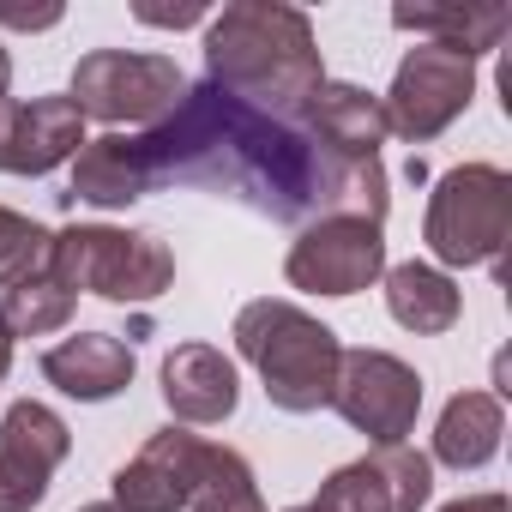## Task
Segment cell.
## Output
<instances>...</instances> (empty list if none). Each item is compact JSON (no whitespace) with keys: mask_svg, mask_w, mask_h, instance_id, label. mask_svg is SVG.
<instances>
[{"mask_svg":"<svg viewBox=\"0 0 512 512\" xmlns=\"http://www.w3.org/2000/svg\"><path fill=\"white\" fill-rule=\"evenodd\" d=\"M133 193L151 187H205L217 199H235L272 223H314L332 211H356L386 223V169L380 163H344L320 151L296 121L266 115L217 85H187L181 103L145 127L121 133Z\"/></svg>","mask_w":512,"mask_h":512,"instance_id":"cell-1","label":"cell"},{"mask_svg":"<svg viewBox=\"0 0 512 512\" xmlns=\"http://www.w3.org/2000/svg\"><path fill=\"white\" fill-rule=\"evenodd\" d=\"M205 85L296 121V109L326 85L314 19L284 0H235L205 25Z\"/></svg>","mask_w":512,"mask_h":512,"instance_id":"cell-2","label":"cell"},{"mask_svg":"<svg viewBox=\"0 0 512 512\" xmlns=\"http://www.w3.org/2000/svg\"><path fill=\"white\" fill-rule=\"evenodd\" d=\"M235 350L241 362H253L260 374L272 410L284 416H314L332 404V380H338V332L326 320H314L308 308L296 302H278V296H260L235 314Z\"/></svg>","mask_w":512,"mask_h":512,"instance_id":"cell-3","label":"cell"},{"mask_svg":"<svg viewBox=\"0 0 512 512\" xmlns=\"http://www.w3.org/2000/svg\"><path fill=\"white\" fill-rule=\"evenodd\" d=\"M49 272L79 296H103L115 308H145L175 284V253L145 235V229H115V223H73L49 247Z\"/></svg>","mask_w":512,"mask_h":512,"instance_id":"cell-4","label":"cell"},{"mask_svg":"<svg viewBox=\"0 0 512 512\" xmlns=\"http://www.w3.org/2000/svg\"><path fill=\"white\" fill-rule=\"evenodd\" d=\"M512 235V175L500 163H458L434 181L422 241L440 266H494Z\"/></svg>","mask_w":512,"mask_h":512,"instance_id":"cell-5","label":"cell"},{"mask_svg":"<svg viewBox=\"0 0 512 512\" xmlns=\"http://www.w3.org/2000/svg\"><path fill=\"white\" fill-rule=\"evenodd\" d=\"M187 91V73L169 55L91 49L73 67V109L103 127H157Z\"/></svg>","mask_w":512,"mask_h":512,"instance_id":"cell-6","label":"cell"},{"mask_svg":"<svg viewBox=\"0 0 512 512\" xmlns=\"http://www.w3.org/2000/svg\"><path fill=\"white\" fill-rule=\"evenodd\" d=\"M284 278H290V290H308V296L374 290L386 278V223L356 217V211H332V217L302 223V235L290 241Z\"/></svg>","mask_w":512,"mask_h":512,"instance_id":"cell-7","label":"cell"},{"mask_svg":"<svg viewBox=\"0 0 512 512\" xmlns=\"http://www.w3.org/2000/svg\"><path fill=\"white\" fill-rule=\"evenodd\" d=\"M470 97H476V61L458 55V49H440V43H416L398 61L392 91L380 97L386 133H398L410 145H428L470 109Z\"/></svg>","mask_w":512,"mask_h":512,"instance_id":"cell-8","label":"cell"},{"mask_svg":"<svg viewBox=\"0 0 512 512\" xmlns=\"http://www.w3.org/2000/svg\"><path fill=\"white\" fill-rule=\"evenodd\" d=\"M332 410L374 446H398L422 416V374L392 350H344L332 380Z\"/></svg>","mask_w":512,"mask_h":512,"instance_id":"cell-9","label":"cell"},{"mask_svg":"<svg viewBox=\"0 0 512 512\" xmlns=\"http://www.w3.org/2000/svg\"><path fill=\"white\" fill-rule=\"evenodd\" d=\"M428 494H434L428 452H416L410 440H398V446L362 452L356 464H338L308 506L314 512H422Z\"/></svg>","mask_w":512,"mask_h":512,"instance_id":"cell-10","label":"cell"},{"mask_svg":"<svg viewBox=\"0 0 512 512\" xmlns=\"http://www.w3.org/2000/svg\"><path fill=\"white\" fill-rule=\"evenodd\" d=\"M67 452H73V428L49 404L19 398L0 422V512H37Z\"/></svg>","mask_w":512,"mask_h":512,"instance_id":"cell-11","label":"cell"},{"mask_svg":"<svg viewBox=\"0 0 512 512\" xmlns=\"http://www.w3.org/2000/svg\"><path fill=\"white\" fill-rule=\"evenodd\" d=\"M85 145V115L73 97H31L0 103V169L7 175H49Z\"/></svg>","mask_w":512,"mask_h":512,"instance_id":"cell-12","label":"cell"},{"mask_svg":"<svg viewBox=\"0 0 512 512\" xmlns=\"http://www.w3.org/2000/svg\"><path fill=\"white\" fill-rule=\"evenodd\" d=\"M199 452L205 440L187 434V428H157L109 482V500L121 512H181L187 506V488H193V470H199Z\"/></svg>","mask_w":512,"mask_h":512,"instance_id":"cell-13","label":"cell"},{"mask_svg":"<svg viewBox=\"0 0 512 512\" xmlns=\"http://www.w3.org/2000/svg\"><path fill=\"white\" fill-rule=\"evenodd\" d=\"M296 127L320 151H332L344 163H380V145H386V109H380V97L362 91V85H344V79H326L296 109Z\"/></svg>","mask_w":512,"mask_h":512,"instance_id":"cell-14","label":"cell"},{"mask_svg":"<svg viewBox=\"0 0 512 512\" xmlns=\"http://www.w3.org/2000/svg\"><path fill=\"white\" fill-rule=\"evenodd\" d=\"M163 404H169L175 422H193V428L229 422L235 404H241L235 362L217 344H175L163 356Z\"/></svg>","mask_w":512,"mask_h":512,"instance_id":"cell-15","label":"cell"},{"mask_svg":"<svg viewBox=\"0 0 512 512\" xmlns=\"http://www.w3.org/2000/svg\"><path fill=\"white\" fill-rule=\"evenodd\" d=\"M133 374H139L133 344H121L115 332H79V338H61L55 350H43V380L79 404L121 398L133 386Z\"/></svg>","mask_w":512,"mask_h":512,"instance_id":"cell-16","label":"cell"},{"mask_svg":"<svg viewBox=\"0 0 512 512\" xmlns=\"http://www.w3.org/2000/svg\"><path fill=\"white\" fill-rule=\"evenodd\" d=\"M500 434H506L500 392H458V398H446V410L434 422V458L428 464H446L458 476L482 470L500 452Z\"/></svg>","mask_w":512,"mask_h":512,"instance_id":"cell-17","label":"cell"},{"mask_svg":"<svg viewBox=\"0 0 512 512\" xmlns=\"http://www.w3.org/2000/svg\"><path fill=\"white\" fill-rule=\"evenodd\" d=\"M386 314L416 332V338H440L458 326L464 314V296L458 284L440 272V266H422V260H404V266H386Z\"/></svg>","mask_w":512,"mask_h":512,"instance_id":"cell-18","label":"cell"},{"mask_svg":"<svg viewBox=\"0 0 512 512\" xmlns=\"http://www.w3.org/2000/svg\"><path fill=\"white\" fill-rule=\"evenodd\" d=\"M398 31H416L422 43H440V49H458V55H488L500 49V37L512 31V13L506 7H398L392 13Z\"/></svg>","mask_w":512,"mask_h":512,"instance_id":"cell-19","label":"cell"},{"mask_svg":"<svg viewBox=\"0 0 512 512\" xmlns=\"http://www.w3.org/2000/svg\"><path fill=\"white\" fill-rule=\"evenodd\" d=\"M187 512H266L260 482H253V464L235 446L205 440L199 470H193V488H187Z\"/></svg>","mask_w":512,"mask_h":512,"instance_id":"cell-20","label":"cell"},{"mask_svg":"<svg viewBox=\"0 0 512 512\" xmlns=\"http://www.w3.org/2000/svg\"><path fill=\"white\" fill-rule=\"evenodd\" d=\"M79 296L55 278V272H37L13 290H0V326H7V338H49L73 320Z\"/></svg>","mask_w":512,"mask_h":512,"instance_id":"cell-21","label":"cell"},{"mask_svg":"<svg viewBox=\"0 0 512 512\" xmlns=\"http://www.w3.org/2000/svg\"><path fill=\"white\" fill-rule=\"evenodd\" d=\"M49 247H55V235L43 223H31L13 205H0V290H13V284L49 272Z\"/></svg>","mask_w":512,"mask_h":512,"instance_id":"cell-22","label":"cell"},{"mask_svg":"<svg viewBox=\"0 0 512 512\" xmlns=\"http://www.w3.org/2000/svg\"><path fill=\"white\" fill-rule=\"evenodd\" d=\"M0 25L7 31H55L61 25V7H19V0H0Z\"/></svg>","mask_w":512,"mask_h":512,"instance_id":"cell-23","label":"cell"},{"mask_svg":"<svg viewBox=\"0 0 512 512\" xmlns=\"http://www.w3.org/2000/svg\"><path fill=\"white\" fill-rule=\"evenodd\" d=\"M133 19L163 25V31H181V25H199V19H205V7H133Z\"/></svg>","mask_w":512,"mask_h":512,"instance_id":"cell-24","label":"cell"},{"mask_svg":"<svg viewBox=\"0 0 512 512\" xmlns=\"http://www.w3.org/2000/svg\"><path fill=\"white\" fill-rule=\"evenodd\" d=\"M440 512H512L506 494H464V500H446Z\"/></svg>","mask_w":512,"mask_h":512,"instance_id":"cell-25","label":"cell"},{"mask_svg":"<svg viewBox=\"0 0 512 512\" xmlns=\"http://www.w3.org/2000/svg\"><path fill=\"white\" fill-rule=\"evenodd\" d=\"M7 91H13V55H7V43H0V103H7Z\"/></svg>","mask_w":512,"mask_h":512,"instance_id":"cell-26","label":"cell"},{"mask_svg":"<svg viewBox=\"0 0 512 512\" xmlns=\"http://www.w3.org/2000/svg\"><path fill=\"white\" fill-rule=\"evenodd\" d=\"M7 368H13V338H7V326H0V380H7Z\"/></svg>","mask_w":512,"mask_h":512,"instance_id":"cell-27","label":"cell"},{"mask_svg":"<svg viewBox=\"0 0 512 512\" xmlns=\"http://www.w3.org/2000/svg\"><path fill=\"white\" fill-rule=\"evenodd\" d=\"M79 512H121L115 500H91V506H79Z\"/></svg>","mask_w":512,"mask_h":512,"instance_id":"cell-28","label":"cell"},{"mask_svg":"<svg viewBox=\"0 0 512 512\" xmlns=\"http://www.w3.org/2000/svg\"><path fill=\"white\" fill-rule=\"evenodd\" d=\"M290 512H314V506H290Z\"/></svg>","mask_w":512,"mask_h":512,"instance_id":"cell-29","label":"cell"}]
</instances>
